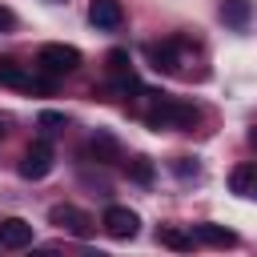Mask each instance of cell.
Listing matches in <instances>:
<instances>
[{"instance_id":"cell-1","label":"cell","mask_w":257,"mask_h":257,"mask_svg":"<svg viewBox=\"0 0 257 257\" xmlns=\"http://www.w3.org/2000/svg\"><path fill=\"white\" fill-rule=\"evenodd\" d=\"M149 96V108H145V124L149 128H189L197 120V104L189 100H177V96H165V92H145Z\"/></svg>"},{"instance_id":"cell-2","label":"cell","mask_w":257,"mask_h":257,"mask_svg":"<svg viewBox=\"0 0 257 257\" xmlns=\"http://www.w3.org/2000/svg\"><path fill=\"white\" fill-rule=\"evenodd\" d=\"M36 64H40L48 76L76 72V68H80V48H72V44H44V48L36 52Z\"/></svg>"},{"instance_id":"cell-3","label":"cell","mask_w":257,"mask_h":257,"mask_svg":"<svg viewBox=\"0 0 257 257\" xmlns=\"http://www.w3.org/2000/svg\"><path fill=\"white\" fill-rule=\"evenodd\" d=\"M52 161H56V153H52V145L40 137V141H32V145L24 149V157H20V177H24V181H40V177L52 173Z\"/></svg>"},{"instance_id":"cell-4","label":"cell","mask_w":257,"mask_h":257,"mask_svg":"<svg viewBox=\"0 0 257 257\" xmlns=\"http://www.w3.org/2000/svg\"><path fill=\"white\" fill-rule=\"evenodd\" d=\"M100 225H104V233H108L112 241H133V237L141 233V217H137L133 209H124V205H108L104 217H100Z\"/></svg>"},{"instance_id":"cell-5","label":"cell","mask_w":257,"mask_h":257,"mask_svg":"<svg viewBox=\"0 0 257 257\" xmlns=\"http://www.w3.org/2000/svg\"><path fill=\"white\" fill-rule=\"evenodd\" d=\"M48 221L56 225V229H64V233H72V237H92V217L88 213H80L76 205H52L48 209Z\"/></svg>"},{"instance_id":"cell-6","label":"cell","mask_w":257,"mask_h":257,"mask_svg":"<svg viewBox=\"0 0 257 257\" xmlns=\"http://www.w3.org/2000/svg\"><path fill=\"white\" fill-rule=\"evenodd\" d=\"M88 20H92L96 32H116L124 24V8H120V0H92L88 4Z\"/></svg>"},{"instance_id":"cell-7","label":"cell","mask_w":257,"mask_h":257,"mask_svg":"<svg viewBox=\"0 0 257 257\" xmlns=\"http://www.w3.org/2000/svg\"><path fill=\"white\" fill-rule=\"evenodd\" d=\"M181 48H185V40H161V44H149L145 52H149V60H153L157 72H177V64H181Z\"/></svg>"},{"instance_id":"cell-8","label":"cell","mask_w":257,"mask_h":257,"mask_svg":"<svg viewBox=\"0 0 257 257\" xmlns=\"http://www.w3.org/2000/svg\"><path fill=\"white\" fill-rule=\"evenodd\" d=\"M32 245V225L20 217H4L0 221V249H28Z\"/></svg>"},{"instance_id":"cell-9","label":"cell","mask_w":257,"mask_h":257,"mask_svg":"<svg viewBox=\"0 0 257 257\" xmlns=\"http://www.w3.org/2000/svg\"><path fill=\"white\" fill-rule=\"evenodd\" d=\"M229 189H233L237 197H245V201H257V161L237 165V169L229 173Z\"/></svg>"},{"instance_id":"cell-10","label":"cell","mask_w":257,"mask_h":257,"mask_svg":"<svg viewBox=\"0 0 257 257\" xmlns=\"http://www.w3.org/2000/svg\"><path fill=\"white\" fill-rule=\"evenodd\" d=\"M193 237H197V241H205V245H217V249H233V245H237V233H233V229H225V225H213V221L193 225Z\"/></svg>"},{"instance_id":"cell-11","label":"cell","mask_w":257,"mask_h":257,"mask_svg":"<svg viewBox=\"0 0 257 257\" xmlns=\"http://www.w3.org/2000/svg\"><path fill=\"white\" fill-rule=\"evenodd\" d=\"M32 72L24 68V64H16V60H0V84L4 88H16V92H28L32 88Z\"/></svg>"},{"instance_id":"cell-12","label":"cell","mask_w":257,"mask_h":257,"mask_svg":"<svg viewBox=\"0 0 257 257\" xmlns=\"http://www.w3.org/2000/svg\"><path fill=\"white\" fill-rule=\"evenodd\" d=\"M253 16V0H221V20L229 28H245Z\"/></svg>"},{"instance_id":"cell-13","label":"cell","mask_w":257,"mask_h":257,"mask_svg":"<svg viewBox=\"0 0 257 257\" xmlns=\"http://www.w3.org/2000/svg\"><path fill=\"white\" fill-rule=\"evenodd\" d=\"M157 237H161V245H165V249H177V253H189V249L197 245V237H193V233H185V229H161Z\"/></svg>"},{"instance_id":"cell-14","label":"cell","mask_w":257,"mask_h":257,"mask_svg":"<svg viewBox=\"0 0 257 257\" xmlns=\"http://www.w3.org/2000/svg\"><path fill=\"white\" fill-rule=\"evenodd\" d=\"M84 153H92L96 161H116V141L108 137V133H96L92 141H88V149Z\"/></svg>"},{"instance_id":"cell-15","label":"cell","mask_w":257,"mask_h":257,"mask_svg":"<svg viewBox=\"0 0 257 257\" xmlns=\"http://www.w3.org/2000/svg\"><path fill=\"white\" fill-rule=\"evenodd\" d=\"M128 173H133V181H141V185H149V181H153V165H149V157H133V165H128Z\"/></svg>"},{"instance_id":"cell-16","label":"cell","mask_w":257,"mask_h":257,"mask_svg":"<svg viewBox=\"0 0 257 257\" xmlns=\"http://www.w3.org/2000/svg\"><path fill=\"white\" fill-rule=\"evenodd\" d=\"M40 128L44 133H60L64 128V112H40Z\"/></svg>"},{"instance_id":"cell-17","label":"cell","mask_w":257,"mask_h":257,"mask_svg":"<svg viewBox=\"0 0 257 257\" xmlns=\"http://www.w3.org/2000/svg\"><path fill=\"white\" fill-rule=\"evenodd\" d=\"M173 169H177V177H197V161H189V157H181Z\"/></svg>"},{"instance_id":"cell-18","label":"cell","mask_w":257,"mask_h":257,"mask_svg":"<svg viewBox=\"0 0 257 257\" xmlns=\"http://www.w3.org/2000/svg\"><path fill=\"white\" fill-rule=\"evenodd\" d=\"M12 24H16V16H12L8 8H0V28H12Z\"/></svg>"},{"instance_id":"cell-19","label":"cell","mask_w":257,"mask_h":257,"mask_svg":"<svg viewBox=\"0 0 257 257\" xmlns=\"http://www.w3.org/2000/svg\"><path fill=\"white\" fill-rule=\"evenodd\" d=\"M249 141H253V149H257V133H253V137H249Z\"/></svg>"},{"instance_id":"cell-20","label":"cell","mask_w":257,"mask_h":257,"mask_svg":"<svg viewBox=\"0 0 257 257\" xmlns=\"http://www.w3.org/2000/svg\"><path fill=\"white\" fill-rule=\"evenodd\" d=\"M0 133H4V128H0Z\"/></svg>"}]
</instances>
